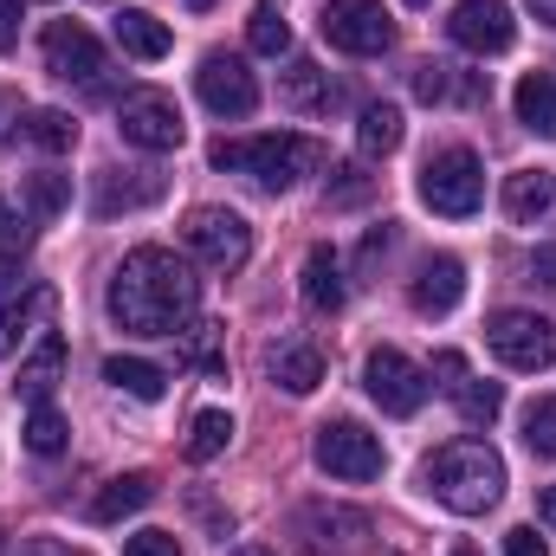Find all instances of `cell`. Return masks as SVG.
<instances>
[{"label": "cell", "instance_id": "obj_31", "mask_svg": "<svg viewBox=\"0 0 556 556\" xmlns=\"http://www.w3.org/2000/svg\"><path fill=\"white\" fill-rule=\"evenodd\" d=\"M20 142H33V149H52V155H65V149L78 142V124H72L65 111H26V124H20Z\"/></svg>", "mask_w": 556, "mask_h": 556}, {"label": "cell", "instance_id": "obj_52", "mask_svg": "<svg viewBox=\"0 0 556 556\" xmlns=\"http://www.w3.org/2000/svg\"><path fill=\"white\" fill-rule=\"evenodd\" d=\"M408 7H433V0H408Z\"/></svg>", "mask_w": 556, "mask_h": 556}, {"label": "cell", "instance_id": "obj_11", "mask_svg": "<svg viewBox=\"0 0 556 556\" xmlns=\"http://www.w3.org/2000/svg\"><path fill=\"white\" fill-rule=\"evenodd\" d=\"M39 52H46V72L59 78V85H98L104 78V46L91 39V26H78V20H52L46 26V39H39Z\"/></svg>", "mask_w": 556, "mask_h": 556}, {"label": "cell", "instance_id": "obj_18", "mask_svg": "<svg viewBox=\"0 0 556 556\" xmlns=\"http://www.w3.org/2000/svg\"><path fill=\"white\" fill-rule=\"evenodd\" d=\"M52 311H59L52 285H26L13 304H0V356H20V343H26L33 330H46Z\"/></svg>", "mask_w": 556, "mask_h": 556}, {"label": "cell", "instance_id": "obj_29", "mask_svg": "<svg viewBox=\"0 0 556 556\" xmlns=\"http://www.w3.org/2000/svg\"><path fill=\"white\" fill-rule=\"evenodd\" d=\"M227 440H233V415H227V408H201V415L188 420V459H194V466L220 459Z\"/></svg>", "mask_w": 556, "mask_h": 556}, {"label": "cell", "instance_id": "obj_20", "mask_svg": "<svg viewBox=\"0 0 556 556\" xmlns=\"http://www.w3.org/2000/svg\"><path fill=\"white\" fill-rule=\"evenodd\" d=\"M505 214H511L518 227H538L544 214H556V175L551 168H518V175L505 181Z\"/></svg>", "mask_w": 556, "mask_h": 556}, {"label": "cell", "instance_id": "obj_28", "mask_svg": "<svg viewBox=\"0 0 556 556\" xmlns=\"http://www.w3.org/2000/svg\"><path fill=\"white\" fill-rule=\"evenodd\" d=\"M453 408H459V420H472V427H492V420L505 415V389L498 382H479V376H459L453 382Z\"/></svg>", "mask_w": 556, "mask_h": 556}, {"label": "cell", "instance_id": "obj_50", "mask_svg": "<svg viewBox=\"0 0 556 556\" xmlns=\"http://www.w3.org/2000/svg\"><path fill=\"white\" fill-rule=\"evenodd\" d=\"M453 556H479V551H472V544H453Z\"/></svg>", "mask_w": 556, "mask_h": 556}, {"label": "cell", "instance_id": "obj_38", "mask_svg": "<svg viewBox=\"0 0 556 556\" xmlns=\"http://www.w3.org/2000/svg\"><path fill=\"white\" fill-rule=\"evenodd\" d=\"M20 291H26V266H20L13 247H0V304H13Z\"/></svg>", "mask_w": 556, "mask_h": 556}, {"label": "cell", "instance_id": "obj_35", "mask_svg": "<svg viewBox=\"0 0 556 556\" xmlns=\"http://www.w3.org/2000/svg\"><path fill=\"white\" fill-rule=\"evenodd\" d=\"M525 446L544 453V459H556V395H538V402L525 408Z\"/></svg>", "mask_w": 556, "mask_h": 556}, {"label": "cell", "instance_id": "obj_8", "mask_svg": "<svg viewBox=\"0 0 556 556\" xmlns=\"http://www.w3.org/2000/svg\"><path fill=\"white\" fill-rule=\"evenodd\" d=\"M485 343H492V356H498L505 369H525V376L556 363V324L538 317V311H498V317L485 324Z\"/></svg>", "mask_w": 556, "mask_h": 556}, {"label": "cell", "instance_id": "obj_6", "mask_svg": "<svg viewBox=\"0 0 556 556\" xmlns=\"http://www.w3.org/2000/svg\"><path fill=\"white\" fill-rule=\"evenodd\" d=\"M117 130H124V142H137L149 155H168V149L188 142L181 104H175L168 91H155V85H137V91L117 98Z\"/></svg>", "mask_w": 556, "mask_h": 556}, {"label": "cell", "instance_id": "obj_23", "mask_svg": "<svg viewBox=\"0 0 556 556\" xmlns=\"http://www.w3.org/2000/svg\"><path fill=\"white\" fill-rule=\"evenodd\" d=\"M149 498H155V479L149 472H124V479H111L91 498V525H124V518H137Z\"/></svg>", "mask_w": 556, "mask_h": 556}, {"label": "cell", "instance_id": "obj_32", "mask_svg": "<svg viewBox=\"0 0 556 556\" xmlns=\"http://www.w3.org/2000/svg\"><path fill=\"white\" fill-rule=\"evenodd\" d=\"M220 337H227L220 324H188V330H181V363H188V369H201V376H220V369H227Z\"/></svg>", "mask_w": 556, "mask_h": 556}, {"label": "cell", "instance_id": "obj_17", "mask_svg": "<svg viewBox=\"0 0 556 556\" xmlns=\"http://www.w3.org/2000/svg\"><path fill=\"white\" fill-rule=\"evenodd\" d=\"M65 382V337H39V350H26L20 356V369H13V395H26L33 408L39 402H52V389Z\"/></svg>", "mask_w": 556, "mask_h": 556}, {"label": "cell", "instance_id": "obj_21", "mask_svg": "<svg viewBox=\"0 0 556 556\" xmlns=\"http://www.w3.org/2000/svg\"><path fill=\"white\" fill-rule=\"evenodd\" d=\"M111 33H117V46L142 59V65H155V59H168V46H175V33L155 20V13H142V7H124L117 20H111Z\"/></svg>", "mask_w": 556, "mask_h": 556}, {"label": "cell", "instance_id": "obj_26", "mask_svg": "<svg viewBox=\"0 0 556 556\" xmlns=\"http://www.w3.org/2000/svg\"><path fill=\"white\" fill-rule=\"evenodd\" d=\"M104 382L124 389L130 402H162V395H168V369H155V363H142V356H111V363H104Z\"/></svg>", "mask_w": 556, "mask_h": 556}, {"label": "cell", "instance_id": "obj_45", "mask_svg": "<svg viewBox=\"0 0 556 556\" xmlns=\"http://www.w3.org/2000/svg\"><path fill=\"white\" fill-rule=\"evenodd\" d=\"M433 376H446V389H453V382L466 376V356H459V350H440V356H433Z\"/></svg>", "mask_w": 556, "mask_h": 556}, {"label": "cell", "instance_id": "obj_10", "mask_svg": "<svg viewBox=\"0 0 556 556\" xmlns=\"http://www.w3.org/2000/svg\"><path fill=\"white\" fill-rule=\"evenodd\" d=\"M194 85H201V104H207L214 117H227V124H240V117L260 111V78H253L247 59H233V52H207L201 72H194Z\"/></svg>", "mask_w": 556, "mask_h": 556}, {"label": "cell", "instance_id": "obj_3", "mask_svg": "<svg viewBox=\"0 0 556 556\" xmlns=\"http://www.w3.org/2000/svg\"><path fill=\"white\" fill-rule=\"evenodd\" d=\"M207 162L214 168H233V175H253L260 188H273V194H285V188H298L304 175H317V162H324V149L311 137H247V142H214L207 149Z\"/></svg>", "mask_w": 556, "mask_h": 556}, {"label": "cell", "instance_id": "obj_41", "mask_svg": "<svg viewBox=\"0 0 556 556\" xmlns=\"http://www.w3.org/2000/svg\"><path fill=\"white\" fill-rule=\"evenodd\" d=\"M505 556H551V544L531 525H518V531H505Z\"/></svg>", "mask_w": 556, "mask_h": 556}, {"label": "cell", "instance_id": "obj_37", "mask_svg": "<svg viewBox=\"0 0 556 556\" xmlns=\"http://www.w3.org/2000/svg\"><path fill=\"white\" fill-rule=\"evenodd\" d=\"M26 240H33V220H26V214H13V201L0 194V247H13V253H20Z\"/></svg>", "mask_w": 556, "mask_h": 556}, {"label": "cell", "instance_id": "obj_19", "mask_svg": "<svg viewBox=\"0 0 556 556\" xmlns=\"http://www.w3.org/2000/svg\"><path fill=\"white\" fill-rule=\"evenodd\" d=\"M311 544L330 556H356L363 551V538H369V518L363 511H343V505H311Z\"/></svg>", "mask_w": 556, "mask_h": 556}, {"label": "cell", "instance_id": "obj_46", "mask_svg": "<svg viewBox=\"0 0 556 556\" xmlns=\"http://www.w3.org/2000/svg\"><path fill=\"white\" fill-rule=\"evenodd\" d=\"M531 273H538V278H544V285H551V291H556V247H544V253L531 260Z\"/></svg>", "mask_w": 556, "mask_h": 556}, {"label": "cell", "instance_id": "obj_24", "mask_svg": "<svg viewBox=\"0 0 556 556\" xmlns=\"http://www.w3.org/2000/svg\"><path fill=\"white\" fill-rule=\"evenodd\" d=\"M278 98L291 104V111H304V117H317V111H330L337 104V85H330V72H317L311 59H298L285 78H278Z\"/></svg>", "mask_w": 556, "mask_h": 556}, {"label": "cell", "instance_id": "obj_16", "mask_svg": "<svg viewBox=\"0 0 556 556\" xmlns=\"http://www.w3.org/2000/svg\"><path fill=\"white\" fill-rule=\"evenodd\" d=\"M408 298H415L420 317H446V311L466 298V266H459L453 253H433V260H420L415 285H408Z\"/></svg>", "mask_w": 556, "mask_h": 556}, {"label": "cell", "instance_id": "obj_36", "mask_svg": "<svg viewBox=\"0 0 556 556\" xmlns=\"http://www.w3.org/2000/svg\"><path fill=\"white\" fill-rule=\"evenodd\" d=\"M446 91H453V72H446V65H433V59L415 65V98L420 104H446Z\"/></svg>", "mask_w": 556, "mask_h": 556}, {"label": "cell", "instance_id": "obj_5", "mask_svg": "<svg viewBox=\"0 0 556 556\" xmlns=\"http://www.w3.org/2000/svg\"><path fill=\"white\" fill-rule=\"evenodd\" d=\"M181 240H188V253H194L207 273H240V266L253 260V227H247V214H233V207H194L188 227H181Z\"/></svg>", "mask_w": 556, "mask_h": 556}, {"label": "cell", "instance_id": "obj_51", "mask_svg": "<svg viewBox=\"0 0 556 556\" xmlns=\"http://www.w3.org/2000/svg\"><path fill=\"white\" fill-rule=\"evenodd\" d=\"M188 7H194V13H207V7H214V0H188Z\"/></svg>", "mask_w": 556, "mask_h": 556}, {"label": "cell", "instance_id": "obj_12", "mask_svg": "<svg viewBox=\"0 0 556 556\" xmlns=\"http://www.w3.org/2000/svg\"><path fill=\"white\" fill-rule=\"evenodd\" d=\"M363 382H369V402L382 415H420V402H427V369L408 363L402 350H376L363 363Z\"/></svg>", "mask_w": 556, "mask_h": 556}, {"label": "cell", "instance_id": "obj_15", "mask_svg": "<svg viewBox=\"0 0 556 556\" xmlns=\"http://www.w3.org/2000/svg\"><path fill=\"white\" fill-rule=\"evenodd\" d=\"M266 376H273L285 395H311L324 382V350L311 337H278L273 350H266Z\"/></svg>", "mask_w": 556, "mask_h": 556}, {"label": "cell", "instance_id": "obj_9", "mask_svg": "<svg viewBox=\"0 0 556 556\" xmlns=\"http://www.w3.org/2000/svg\"><path fill=\"white\" fill-rule=\"evenodd\" d=\"M311 453H317V466H324L330 479H350V485H363V479H376V472L389 466L382 440H376L369 427H356V420H324Z\"/></svg>", "mask_w": 556, "mask_h": 556}, {"label": "cell", "instance_id": "obj_30", "mask_svg": "<svg viewBox=\"0 0 556 556\" xmlns=\"http://www.w3.org/2000/svg\"><path fill=\"white\" fill-rule=\"evenodd\" d=\"M356 142H363V155H395L402 149V111L395 104H369L363 124H356Z\"/></svg>", "mask_w": 556, "mask_h": 556}, {"label": "cell", "instance_id": "obj_1", "mask_svg": "<svg viewBox=\"0 0 556 556\" xmlns=\"http://www.w3.org/2000/svg\"><path fill=\"white\" fill-rule=\"evenodd\" d=\"M201 311V278L168 247H137L111 278V317L130 337H181Z\"/></svg>", "mask_w": 556, "mask_h": 556}, {"label": "cell", "instance_id": "obj_13", "mask_svg": "<svg viewBox=\"0 0 556 556\" xmlns=\"http://www.w3.org/2000/svg\"><path fill=\"white\" fill-rule=\"evenodd\" d=\"M446 33H453V46H466V52L492 59V52H505V46L518 39V20H511V7H505V0H459V7H453V20H446Z\"/></svg>", "mask_w": 556, "mask_h": 556}, {"label": "cell", "instance_id": "obj_33", "mask_svg": "<svg viewBox=\"0 0 556 556\" xmlns=\"http://www.w3.org/2000/svg\"><path fill=\"white\" fill-rule=\"evenodd\" d=\"M247 46H253V52H266V59L291 52V26H285V13H278L273 0H260V7H253V20H247Z\"/></svg>", "mask_w": 556, "mask_h": 556}, {"label": "cell", "instance_id": "obj_49", "mask_svg": "<svg viewBox=\"0 0 556 556\" xmlns=\"http://www.w3.org/2000/svg\"><path fill=\"white\" fill-rule=\"evenodd\" d=\"M233 556H273V551H260V544H247V551H233Z\"/></svg>", "mask_w": 556, "mask_h": 556}, {"label": "cell", "instance_id": "obj_4", "mask_svg": "<svg viewBox=\"0 0 556 556\" xmlns=\"http://www.w3.org/2000/svg\"><path fill=\"white\" fill-rule=\"evenodd\" d=\"M420 201L433 214H446V220L479 214V201H485V162L472 149H433L427 168H420Z\"/></svg>", "mask_w": 556, "mask_h": 556}, {"label": "cell", "instance_id": "obj_22", "mask_svg": "<svg viewBox=\"0 0 556 556\" xmlns=\"http://www.w3.org/2000/svg\"><path fill=\"white\" fill-rule=\"evenodd\" d=\"M511 104H518V124H525L531 137L556 142V78L551 72H525L518 91H511Z\"/></svg>", "mask_w": 556, "mask_h": 556}, {"label": "cell", "instance_id": "obj_47", "mask_svg": "<svg viewBox=\"0 0 556 556\" xmlns=\"http://www.w3.org/2000/svg\"><path fill=\"white\" fill-rule=\"evenodd\" d=\"M538 518L556 531V485H544V492H538Z\"/></svg>", "mask_w": 556, "mask_h": 556}, {"label": "cell", "instance_id": "obj_25", "mask_svg": "<svg viewBox=\"0 0 556 556\" xmlns=\"http://www.w3.org/2000/svg\"><path fill=\"white\" fill-rule=\"evenodd\" d=\"M343 260L330 253V247H311L304 253V304L311 311H343Z\"/></svg>", "mask_w": 556, "mask_h": 556}, {"label": "cell", "instance_id": "obj_7", "mask_svg": "<svg viewBox=\"0 0 556 556\" xmlns=\"http://www.w3.org/2000/svg\"><path fill=\"white\" fill-rule=\"evenodd\" d=\"M317 26H324V39H330L337 52H350V59H376V52L395 46V20H389L382 0H330Z\"/></svg>", "mask_w": 556, "mask_h": 556}, {"label": "cell", "instance_id": "obj_27", "mask_svg": "<svg viewBox=\"0 0 556 556\" xmlns=\"http://www.w3.org/2000/svg\"><path fill=\"white\" fill-rule=\"evenodd\" d=\"M20 201H26V220L33 227H52L59 214H65V201H72V175H26V188H20Z\"/></svg>", "mask_w": 556, "mask_h": 556}, {"label": "cell", "instance_id": "obj_34", "mask_svg": "<svg viewBox=\"0 0 556 556\" xmlns=\"http://www.w3.org/2000/svg\"><path fill=\"white\" fill-rule=\"evenodd\" d=\"M65 433H72V427H65V415H59L52 402H39V408H33V420H26V446H33L39 459L65 453Z\"/></svg>", "mask_w": 556, "mask_h": 556}, {"label": "cell", "instance_id": "obj_39", "mask_svg": "<svg viewBox=\"0 0 556 556\" xmlns=\"http://www.w3.org/2000/svg\"><path fill=\"white\" fill-rule=\"evenodd\" d=\"M337 175H343V181H337V188H330V201H337V207H356V201H363V194H369V188H376V181H369V175H363V168H337Z\"/></svg>", "mask_w": 556, "mask_h": 556}, {"label": "cell", "instance_id": "obj_44", "mask_svg": "<svg viewBox=\"0 0 556 556\" xmlns=\"http://www.w3.org/2000/svg\"><path fill=\"white\" fill-rule=\"evenodd\" d=\"M389 247H395V227H376V233L363 240V266H376V260H382Z\"/></svg>", "mask_w": 556, "mask_h": 556}, {"label": "cell", "instance_id": "obj_48", "mask_svg": "<svg viewBox=\"0 0 556 556\" xmlns=\"http://www.w3.org/2000/svg\"><path fill=\"white\" fill-rule=\"evenodd\" d=\"M525 7H531V13H538L544 26H556V0H525Z\"/></svg>", "mask_w": 556, "mask_h": 556}, {"label": "cell", "instance_id": "obj_43", "mask_svg": "<svg viewBox=\"0 0 556 556\" xmlns=\"http://www.w3.org/2000/svg\"><path fill=\"white\" fill-rule=\"evenodd\" d=\"M20 556H85V551H72L65 538H26V544H20Z\"/></svg>", "mask_w": 556, "mask_h": 556}, {"label": "cell", "instance_id": "obj_2", "mask_svg": "<svg viewBox=\"0 0 556 556\" xmlns=\"http://www.w3.org/2000/svg\"><path fill=\"white\" fill-rule=\"evenodd\" d=\"M427 492L459 511V518H479L505 498V459L485 446V440H446L433 459H427Z\"/></svg>", "mask_w": 556, "mask_h": 556}, {"label": "cell", "instance_id": "obj_14", "mask_svg": "<svg viewBox=\"0 0 556 556\" xmlns=\"http://www.w3.org/2000/svg\"><path fill=\"white\" fill-rule=\"evenodd\" d=\"M162 175L155 168H104L98 175V201H91V214L98 220H111V214H130V207H149V201H162Z\"/></svg>", "mask_w": 556, "mask_h": 556}, {"label": "cell", "instance_id": "obj_42", "mask_svg": "<svg viewBox=\"0 0 556 556\" xmlns=\"http://www.w3.org/2000/svg\"><path fill=\"white\" fill-rule=\"evenodd\" d=\"M20 46V0H0V52Z\"/></svg>", "mask_w": 556, "mask_h": 556}, {"label": "cell", "instance_id": "obj_40", "mask_svg": "<svg viewBox=\"0 0 556 556\" xmlns=\"http://www.w3.org/2000/svg\"><path fill=\"white\" fill-rule=\"evenodd\" d=\"M124 556H181V544H175L168 531H137V538L124 544Z\"/></svg>", "mask_w": 556, "mask_h": 556}]
</instances>
